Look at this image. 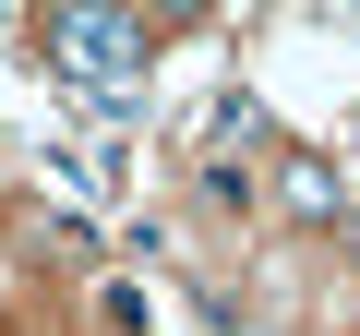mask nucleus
Listing matches in <instances>:
<instances>
[{
    "label": "nucleus",
    "mask_w": 360,
    "mask_h": 336,
    "mask_svg": "<svg viewBox=\"0 0 360 336\" xmlns=\"http://www.w3.org/2000/svg\"><path fill=\"white\" fill-rule=\"evenodd\" d=\"M49 49H60L72 72H96V84H132V72H144V25H132V13H96V0L49 25Z\"/></svg>",
    "instance_id": "f257e3e1"
}]
</instances>
